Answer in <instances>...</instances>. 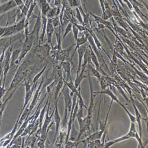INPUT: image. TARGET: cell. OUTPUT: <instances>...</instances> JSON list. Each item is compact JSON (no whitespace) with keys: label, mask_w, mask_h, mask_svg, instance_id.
<instances>
[{"label":"cell","mask_w":148,"mask_h":148,"mask_svg":"<svg viewBox=\"0 0 148 148\" xmlns=\"http://www.w3.org/2000/svg\"><path fill=\"white\" fill-rule=\"evenodd\" d=\"M20 53L21 50H18V49H16V50L12 52L10 60V69L14 65H16V62L20 56Z\"/></svg>","instance_id":"cell-19"},{"label":"cell","mask_w":148,"mask_h":148,"mask_svg":"<svg viewBox=\"0 0 148 148\" xmlns=\"http://www.w3.org/2000/svg\"><path fill=\"white\" fill-rule=\"evenodd\" d=\"M58 100L55 101V111H54V114H53V118H54V122L55 123V124L56 125V132L55 134V140L56 139V137L58 136V135L59 134V130L60 126V123H61V117L59 114V110H58Z\"/></svg>","instance_id":"cell-6"},{"label":"cell","mask_w":148,"mask_h":148,"mask_svg":"<svg viewBox=\"0 0 148 148\" xmlns=\"http://www.w3.org/2000/svg\"><path fill=\"white\" fill-rule=\"evenodd\" d=\"M54 31H55V29L52 24V18H47L46 29V32L47 34V43L51 46H52V36Z\"/></svg>","instance_id":"cell-7"},{"label":"cell","mask_w":148,"mask_h":148,"mask_svg":"<svg viewBox=\"0 0 148 148\" xmlns=\"http://www.w3.org/2000/svg\"><path fill=\"white\" fill-rule=\"evenodd\" d=\"M87 147H102L101 146V142H100V139H97V140H95L94 141H92L91 142H90Z\"/></svg>","instance_id":"cell-27"},{"label":"cell","mask_w":148,"mask_h":148,"mask_svg":"<svg viewBox=\"0 0 148 148\" xmlns=\"http://www.w3.org/2000/svg\"><path fill=\"white\" fill-rule=\"evenodd\" d=\"M89 47L90 49V58H91V62H92L93 64V65L95 66V68L96 69H97L98 71H101V72L103 73V75H104L105 76H108L107 74L103 71V69H102V68L100 66V63H99V60H98L96 55L95 54V53L93 52V51L91 49L90 45H89Z\"/></svg>","instance_id":"cell-10"},{"label":"cell","mask_w":148,"mask_h":148,"mask_svg":"<svg viewBox=\"0 0 148 148\" xmlns=\"http://www.w3.org/2000/svg\"><path fill=\"white\" fill-rule=\"evenodd\" d=\"M42 20V26H41V29H42V32L39 37V45H42L43 43V40L45 38V35L46 33V25H47V18L46 16H42L41 17Z\"/></svg>","instance_id":"cell-12"},{"label":"cell","mask_w":148,"mask_h":148,"mask_svg":"<svg viewBox=\"0 0 148 148\" xmlns=\"http://www.w3.org/2000/svg\"><path fill=\"white\" fill-rule=\"evenodd\" d=\"M75 10H76V14H75L76 18L81 23V24H82H82H83V17L81 15V11H80L79 9L78 8V7H75Z\"/></svg>","instance_id":"cell-29"},{"label":"cell","mask_w":148,"mask_h":148,"mask_svg":"<svg viewBox=\"0 0 148 148\" xmlns=\"http://www.w3.org/2000/svg\"><path fill=\"white\" fill-rule=\"evenodd\" d=\"M61 9L59 7H55V8H51L46 14L47 18H53L58 17L60 13Z\"/></svg>","instance_id":"cell-17"},{"label":"cell","mask_w":148,"mask_h":148,"mask_svg":"<svg viewBox=\"0 0 148 148\" xmlns=\"http://www.w3.org/2000/svg\"><path fill=\"white\" fill-rule=\"evenodd\" d=\"M5 27H0V37H1V38L2 35L4 34V32H5Z\"/></svg>","instance_id":"cell-39"},{"label":"cell","mask_w":148,"mask_h":148,"mask_svg":"<svg viewBox=\"0 0 148 148\" xmlns=\"http://www.w3.org/2000/svg\"><path fill=\"white\" fill-rule=\"evenodd\" d=\"M38 2L37 1H36V0H34V1L33 2V3L31 4V5H30V7H29V11H28V13H27V14L26 17V20L29 21V20L30 19V17H32V16L33 15V10H34V9L35 7L36 6V5L38 4Z\"/></svg>","instance_id":"cell-23"},{"label":"cell","mask_w":148,"mask_h":148,"mask_svg":"<svg viewBox=\"0 0 148 148\" xmlns=\"http://www.w3.org/2000/svg\"><path fill=\"white\" fill-rule=\"evenodd\" d=\"M85 32V34L81 37V38H79L77 39V40L75 42V50H74L72 56H71V64H73V56L74 55H75V52L76 51H77V49L81 46L85 45V43H87V42H88V36L89 34V33L87 31V30H86Z\"/></svg>","instance_id":"cell-5"},{"label":"cell","mask_w":148,"mask_h":148,"mask_svg":"<svg viewBox=\"0 0 148 148\" xmlns=\"http://www.w3.org/2000/svg\"><path fill=\"white\" fill-rule=\"evenodd\" d=\"M88 42H89V44H90V46L91 49L93 51V52L95 53V54L96 55V56H97V57L98 60H100V62H103V64L106 65V68H108V66H107V64H106V62H105L104 59H103V56L101 55V54L100 51L98 50V49L97 48V46L95 45V42H94V39H93V38H92V36H91L90 33H89V34H88Z\"/></svg>","instance_id":"cell-4"},{"label":"cell","mask_w":148,"mask_h":148,"mask_svg":"<svg viewBox=\"0 0 148 148\" xmlns=\"http://www.w3.org/2000/svg\"><path fill=\"white\" fill-rule=\"evenodd\" d=\"M78 134H79V132L76 130L75 124H74V123H73L68 140H70V141H72V142L76 141V140L78 138Z\"/></svg>","instance_id":"cell-20"},{"label":"cell","mask_w":148,"mask_h":148,"mask_svg":"<svg viewBox=\"0 0 148 148\" xmlns=\"http://www.w3.org/2000/svg\"><path fill=\"white\" fill-rule=\"evenodd\" d=\"M133 106L134 110V112H135V117H136V122L138 123V127H139V136L140 137L142 138V123H141V120H142V115L140 114V113L139 112V111L138 110V108H137L136 106L135 105V103H134V101H133Z\"/></svg>","instance_id":"cell-13"},{"label":"cell","mask_w":148,"mask_h":148,"mask_svg":"<svg viewBox=\"0 0 148 148\" xmlns=\"http://www.w3.org/2000/svg\"><path fill=\"white\" fill-rule=\"evenodd\" d=\"M94 94H103V95H107L108 96H109L111 99H112V101L116 102L117 103H118L119 104H120V101H119V98H117V97L112 92V91L111 90L109 87L106 88L105 90H102L101 91H97V92H94Z\"/></svg>","instance_id":"cell-11"},{"label":"cell","mask_w":148,"mask_h":148,"mask_svg":"<svg viewBox=\"0 0 148 148\" xmlns=\"http://www.w3.org/2000/svg\"><path fill=\"white\" fill-rule=\"evenodd\" d=\"M130 139V137L127 134H126L125 136H123L120 137V138H117L116 139H114V140H111V141L106 142V143H104L103 147H105V148L110 147L111 146H113V145H115V144H116L117 143L121 142L122 141H124V140H127V139Z\"/></svg>","instance_id":"cell-16"},{"label":"cell","mask_w":148,"mask_h":148,"mask_svg":"<svg viewBox=\"0 0 148 148\" xmlns=\"http://www.w3.org/2000/svg\"><path fill=\"white\" fill-rule=\"evenodd\" d=\"M72 26H73V24L71 22H69L66 26L65 28V30H64V33L63 34L62 37V40L65 39V38H66V36L72 31Z\"/></svg>","instance_id":"cell-25"},{"label":"cell","mask_w":148,"mask_h":148,"mask_svg":"<svg viewBox=\"0 0 148 148\" xmlns=\"http://www.w3.org/2000/svg\"><path fill=\"white\" fill-rule=\"evenodd\" d=\"M46 67H47V66L45 65V67L43 68V69L39 73H38V74H37V75L34 77V78H33V84H35V83H36L37 82H38V81L40 77L42 75V74L45 72V70L46 69Z\"/></svg>","instance_id":"cell-30"},{"label":"cell","mask_w":148,"mask_h":148,"mask_svg":"<svg viewBox=\"0 0 148 148\" xmlns=\"http://www.w3.org/2000/svg\"><path fill=\"white\" fill-rule=\"evenodd\" d=\"M75 45V44H73L65 49H62L60 51L58 52L57 51V56H56L57 60H60L61 62L69 61L71 62V59L70 57V52L72 49L73 47Z\"/></svg>","instance_id":"cell-2"},{"label":"cell","mask_w":148,"mask_h":148,"mask_svg":"<svg viewBox=\"0 0 148 148\" xmlns=\"http://www.w3.org/2000/svg\"><path fill=\"white\" fill-rule=\"evenodd\" d=\"M52 24H53L54 29L60 26V21L59 16L52 18Z\"/></svg>","instance_id":"cell-32"},{"label":"cell","mask_w":148,"mask_h":148,"mask_svg":"<svg viewBox=\"0 0 148 148\" xmlns=\"http://www.w3.org/2000/svg\"><path fill=\"white\" fill-rule=\"evenodd\" d=\"M62 94H63L64 98L65 107L68 108V112H71V108H72V100L69 93V89L66 87L65 84H64V87L62 89V92L59 94L58 96V98H60Z\"/></svg>","instance_id":"cell-3"},{"label":"cell","mask_w":148,"mask_h":148,"mask_svg":"<svg viewBox=\"0 0 148 148\" xmlns=\"http://www.w3.org/2000/svg\"><path fill=\"white\" fill-rule=\"evenodd\" d=\"M73 25H75L76 26V27L78 29L79 32H84L86 31V27L85 26H84L82 24H78L77 23H72Z\"/></svg>","instance_id":"cell-33"},{"label":"cell","mask_w":148,"mask_h":148,"mask_svg":"<svg viewBox=\"0 0 148 148\" xmlns=\"http://www.w3.org/2000/svg\"><path fill=\"white\" fill-rule=\"evenodd\" d=\"M56 82V80H54V81L53 82H52L50 85H47V92H46V93H49L51 91V90H52V88L53 87V86H54V85H55V84Z\"/></svg>","instance_id":"cell-36"},{"label":"cell","mask_w":148,"mask_h":148,"mask_svg":"<svg viewBox=\"0 0 148 148\" xmlns=\"http://www.w3.org/2000/svg\"><path fill=\"white\" fill-rule=\"evenodd\" d=\"M51 1H52V0H47V3H48L49 4H50V3L51 2Z\"/></svg>","instance_id":"cell-40"},{"label":"cell","mask_w":148,"mask_h":148,"mask_svg":"<svg viewBox=\"0 0 148 148\" xmlns=\"http://www.w3.org/2000/svg\"><path fill=\"white\" fill-rule=\"evenodd\" d=\"M87 46H88V45H87V43H85V45L80 46L77 51L78 52V69H77V75H79V73L81 72L83 57H84L85 52L86 51V49H87Z\"/></svg>","instance_id":"cell-9"},{"label":"cell","mask_w":148,"mask_h":148,"mask_svg":"<svg viewBox=\"0 0 148 148\" xmlns=\"http://www.w3.org/2000/svg\"><path fill=\"white\" fill-rule=\"evenodd\" d=\"M134 138L136 139V140L138 141V142L139 143V145H140V146L141 147H143V144H142V138L140 137L139 134L138 133V132L136 133L135 134V136Z\"/></svg>","instance_id":"cell-34"},{"label":"cell","mask_w":148,"mask_h":148,"mask_svg":"<svg viewBox=\"0 0 148 148\" xmlns=\"http://www.w3.org/2000/svg\"><path fill=\"white\" fill-rule=\"evenodd\" d=\"M39 51L40 52L45 56L47 57L50 55V52L51 51V47L50 45L46 43L44 45H39Z\"/></svg>","instance_id":"cell-18"},{"label":"cell","mask_w":148,"mask_h":148,"mask_svg":"<svg viewBox=\"0 0 148 148\" xmlns=\"http://www.w3.org/2000/svg\"><path fill=\"white\" fill-rule=\"evenodd\" d=\"M129 1L132 4V5H134L138 6V7H141V8L143 7V6L141 4H140V3L137 1V0H129Z\"/></svg>","instance_id":"cell-35"},{"label":"cell","mask_w":148,"mask_h":148,"mask_svg":"<svg viewBox=\"0 0 148 148\" xmlns=\"http://www.w3.org/2000/svg\"><path fill=\"white\" fill-rule=\"evenodd\" d=\"M43 78H42L39 85V87L38 88V90H37L34 94V96H33V100H32V102L31 103L30 106H29V113H31L32 110L34 108L35 106L37 104V103H38V101L39 100V97L40 96V94L42 93V91H41V88H42V85H43Z\"/></svg>","instance_id":"cell-8"},{"label":"cell","mask_w":148,"mask_h":148,"mask_svg":"<svg viewBox=\"0 0 148 148\" xmlns=\"http://www.w3.org/2000/svg\"><path fill=\"white\" fill-rule=\"evenodd\" d=\"M88 81L90 83V103L89 107L87 109V116L85 117L86 122H87V125L90 127L91 122H92V112H93V109L94 108V100H95V97L94 94V90H93V87H92V84L90 77V72L88 71Z\"/></svg>","instance_id":"cell-1"},{"label":"cell","mask_w":148,"mask_h":148,"mask_svg":"<svg viewBox=\"0 0 148 148\" xmlns=\"http://www.w3.org/2000/svg\"><path fill=\"white\" fill-rule=\"evenodd\" d=\"M61 67L62 68L66 74V81H68L70 79H72L71 76V73L72 72V69H71V62L69 61H64V62H61Z\"/></svg>","instance_id":"cell-15"},{"label":"cell","mask_w":148,"mask_h":148,"mask_svg":"<svg viewBox=\"0 0 148 148\" xmlns=\"http://www.w3.org/2000/svg\"><path fill=\"white\" fill-rule=\"evenodd\" d=\"M64 84V79H60L58 81V83H57V85H56V90L55 91V101L59 100L58 99V96H59V93L60 91L62 88V86Z\"/></svg>","instance_id":"cell-22"},{"label":"cell","mask_w":148,"mask_h":148,"mask_svg":"<svg viewBox=\"0 0 148 148\" xmlns=\"http://www.w3.org/2000/svg\"><path fill=\"white\" fill-rule=\"evenodd\" d=\"M49 98H47V100L45 105L44 106L43 108L40 111V114H39V131H40V129L42 128V126L43 125V119H44L46 110L47 109V104L49 103Z\"/></svg>","instance_id":"cell-21"},{"label":"cell","mask_w":148,"mask_h":148,"mask_svg":"<svg viewBox=\"0 0 148 148\" xmlns=\"http://www.w3.org/2000/svg\"><path fill=\"white\" fill-rule=\"evenodd\" d=\"M119 105H120L123 109H124V110H125V112H126V113L127 114V115H128V116H129V119H130V121H131V122L135 123V122H136V117H135V116H133V115L129 112V111L126 108V107H125V106L124 104H123L121 103H120Z\"/></svg>","instance_id":"cell-26"},{"label":"cell","mask_w":148,"mask_h":148,"mask_svg":"<svg viewBox=\"0 0 148 148\" xmlns=\"http://www.w3.org/2000/svg\"><path fill=\"white\" fill-rule=\"evenodd\" d=\"M62 4V0H55V5L56 7H60Z\"/></svg>","instance_id":"cell-38"},{"label":"cell","mask_w":148,"mask_h":148,"mask_svg":"<svg viewBox=\"0 0 148 148\" xmlns=\"http://www.w3.org/2000/svg\"><path fill=\"white\" fill-rule=\"evenodd\" d=\"M145 1H147V0H145Z\"/></svg>","instance_id":"cell-41"},{"label":"cell","mask_w":148,"mask_h":148,"mask_svg":"<svg viewBox=\"0 0 148 148\" xmlns=\"http://www.w3.org/2000/svg\"><path fill=\"white\" fill-rule=\"evenodd\" d=\"M116 43H116V45H115V48L114 49V50L116 52L119 53V54L122 55V52L123 51V47L120 42L116 41Z\"/></svg>","instance_id":"cell-28"},{"label":"cell","mask_w":148,"mask_h":148,"mask_svg":"<svg viewBox=\"0 0 148 148\" xmlns=\"http://www.w3.org/2000/svg\"><path fill=\"white\" fill-rule=\"evenodd\" d=\"M84 108H85L82 107H79L78 112L77 114V116H76V117L78 120V124L82 121V120L84 118Z\"/></svg>","instance_id":"cell-24"},{"label":"cell","mask_w":148,"mask_h":148,"mask_svg":"<svg viewBox=\"0 0 148 148\" xmlns=\"http://www.w3.org/2000/svg\"><path fill=\"white\" fill-rule=\"evenodd\" d=\"M99 3L101 6V8L102 10V13L103 15L104 13V11H105V8H104V0H99Z\"/></svg>","instance_id":"cell-37"},{"label":"cell","mask_w":148,"mask_h":148,"mask_svg":"<svg viewBox=\"0 0 148 148\" xmlns=\"http://www.w3.org/2000/svg\"><path fill=\"white\" fill-rule=\"evenodd\" d=\"M72 32H73V39L74 40H75V42L77 40V39H78V33H79V30L76 27V26L75 25L72 26Z\"/></svg>","instance_id":"cell-31"},{"label":"cell","mask_w":148,"mask_h":148,"mask_svg":"<svg viewBox=\"0 0 148 148\" xmlns=\"http://www.w3.org/2000/svg\"><path fill=\"white\" fill-rule=\"evenodd\" d=\"M17 4L14 0H11L8 3L0 6V14L5 13L7 11L10 10L17 7Z\"/></svg>","instance_id":"cell-14"}]
</instances>
